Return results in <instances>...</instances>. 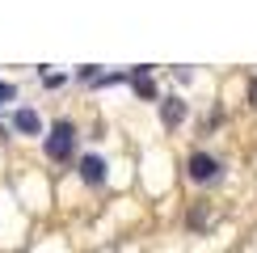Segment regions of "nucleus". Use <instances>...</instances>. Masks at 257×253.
Instances as JSON below:
<instances>
[{
    "label": "nucleus",
    "mask_w": 257,
    "mask_h": 253,
    "mask_svg": "<svg viewBox=\"0 0 257 253\" xmlns=\"http://www.w3.org/2000/svg\"><path fill=\"white\" fill-rule=\"evenodd\" d=\"M131 84H135L139 97H148V101L156 97V84H152V76H148V68H131Z\"/></svg>",
    "instance_id": "nucleus-4"
},
{
    "label": "nucleus",
    "mask_w": 257,
    "mask_h": 253,
    "mask_svg": "<svg viewBox=\"0 0 257 253\" xmlns=\"http://www.w3.org/2000/svg\"><path fill=\"white\" fill-rule=\"evenodd\" d=\"M190 228H207V211H202V207L190 211Z\"/></svg>",
    "instance_id": "nucleus-7"
},
{
    "label": "nucleus",
    "mask_w": 257,
    "mask_h": 253,
    "mask_svg": "<svg viewBox=\"0 0 257 253\" xmlns=\"http://www.w3.org/2000/svg\"><path fill=\"white\" fill-rule=\"evenodd\" d=\"M72 148H76V126H72L68 118H59L55 126H51V135H47V156L51 161H68Z\"/></svg>",
    "instance_id": "nucleus-1"
},
{
    "label": "nucleus",
    "mask_w": 257,
    "mask_h": 253,
    "mask_svg": "<svg viewBox=\"0 0 257 253\" xmlns=\"http://www.w3.org/2000/svg\"><path fill=\"white\" fill-rule=\"evenodd\" d=\"M160 114H165L169 126H177L181 118H186V101H181V97H165V101H160Z\"/></svg>",
    "instance_id": "nucleus-5"
},
{
    "label": "nucleus",
    "mask_w": 257,
    "mask_h": 253,
    "mask_svg": "<svg viewBox=\"0 0 257 253\" xmlns=\"http://www.w3.org/2000/svg\"><path fill=\"white\" fill-rule=\"evenodd\" d=\"M5 97H13V89H9V84H0V101H5Z\"/></svg>",
    "instance_id": "nucleus-8"
},
{
    "label": "nucleus",
    "mask_w": 257,
    "mask_h": 253,
    "mask_svg": "<svg viewBox=\"0 0 257 253\" xmlns=\"http://www.w3.org/2000/svg\"><path fill=\"white\" fill-rule=\"evenodd\" d=\"M80 177L89 186H101L105 182V161L101 156H80Z\"/></svg>",
    "instance_id": "nucleus-3"
},
{
    "label": "nucleus",
    "mask_w": 257,
    "mask_h": 253,
    "mask_svg": "<svg viewBox=\"0 0 257 253\" xmlns=\"http://www.w3.org/2000/svg\"><path fill=\"white\" fill-rule=\"evenodd\" d=\"M13 126H17V131H26V135H38L42 131V118H38L34 110H17L13 114Z\"/></svg>",
    "instance_id": "nucleus-6"
},
{
    "label": "nucleus",
    "mask_w": 257,
    "mask_h": 253,
    "mask_svg": "<svg viewBox=\"0 0 257 253\" xmlns=\"http://www.w3.org/2000/svg\"><path fill=\"white\" fill-rule=\"evenodd\" d=\"M249 97H253V105H257V80H253V89H249Z\"/></svg>",
    "instance_id": "nucleus-9"
},
{
    "label": "nucleus",
    "mask_w": 257,
    "mask_h": 253,
    "mask_svg": "<svg viewBox=\"0 0 257 253\" xmlns=\"http://www.w3.org/2000/svg\"><path fill=\"white\" fill-rule=\"evenodd\" d=\"M186 173L194 177V182H215V173H219V161L211 152H194L190 156V165H186Z\"/></svg>",
    "instance_id": "nucleus-2"
}]
</instances>
